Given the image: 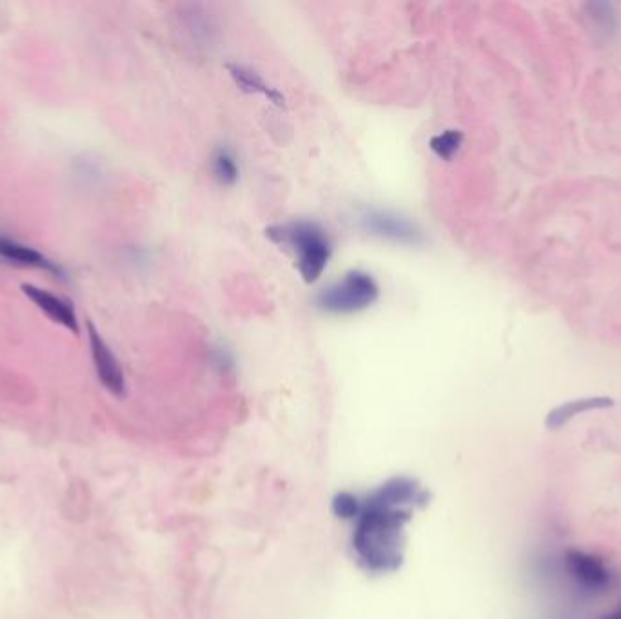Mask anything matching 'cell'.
<instances>
[{"label": "cell", "mask_w": 621, "mask_h": 619, "mask_svg": "<svg viewBox=\"0 0 621 619\" xmlns=\"http://www.w3.org/2000/svg\"><path fill=\"white\" fill-rule=\"evenodd\" d=\"M0 256L15 262V264H20V266L39 267V269H48L53 273H60L59 267L55 266L42 253H39L37 249L24 246L17 240H10L4 236H0Z\"/></svg>", "instance_id": "cell-10"}, {"label": "cell", "mask_w": 621, "mask_h": 619, "mask_svg": "<svg viewBox=\"0 0 621 619\" xmlns=\"http://www.w3.org/2000/svg\"><path fill=\"white\" fill-rule=\"evenodd\" d=\"M213 175L222 186H235L238 180L237 158L226 148H220L213 155Z\"/></svg>", "instance_id": "cell-11"}, {"label": "cell", "mask_w": 621, "mask_h": 619, "mask_svg": "<svg viewBox=\"0 0 621 619\" xmlns=\"http://www.w3.org/2000/svg\"><path fill=\"white\" fill-rule=\"evenodd\" d=\"M266 235L278 246L291 249L296 266L306 284L316 282L333 255V246L326 231L311 220H295L269 227Z\"/></svg>", "instance_id": "cell-2"}, {"label": "cell", "mask_w": 621, "mask_h": 619, "mask_svg": "<svg viewBox=\"0 0 621 619\" xmlns=\"http://www.w3.org/2000/svg\"><path fill=\"white\" fill-rule=\"evenodd\" d=\"M360 227L369 235L384 238L395 244H404V246L424 244L422 231L414 226L409 218L396 215L393 211L367 209L360 215Z\"/></svg>", "instance_id": "cell-4"}, {"label": "cell", "mask_w": 621, "mask_h": 619, "mask_svg": "<svg viewBox=\"0 0 621 619\" xmlns=\"http://www.w3.org/2000/svg\"><path fill=\"white\" fill-rule=\"evenodd\" d=\"M380 287L375 278L365 271H349L315 298L316 309L327 315H355L375 304Z\"/></svg>", "instance_id": "cell-3"}, {"label": "cell", "mask_w": 621, "mask_h": 619, "mask_svg": "<svg viewBox=\"0 0 621 619\" xmlns=\"http://www.w3.org/2000/svg\"><path fill=\"white\" fill-rule=\"evenodd\" d=\"M427 502V489L409 476H395L360 498L351 549L367 574L385 576L402 567L405 525Z\"/></svg>", "instance_id": "cell-1"}, {"label": "cell", "mask_w": 621, "mask_h": 619, "mask_svg": "<svg viewBox=\"0 0 621 619\" xmlns=\"http://www.w3.org/2000/svg\"><path fill=\"white\" fill-rule=\"evenodd\" d=\"M602 619H621V607L616 610V612H612V614H607V616H603Z\"/></svg>", "instance_id": "cell-15"}, {"label": "cell", "mask_w": 621, "mask_h": 619, "mask_svg": "<svg viewBox=\"0 0 621 619\" xmlns=\"http://www.w3.org/2000/svg\"><path fill=\"white\" fill-rule=\"evenodd\" d=\"M22 291H24V295L30 298L33 304L50 316L53 322H59L64 327H68L69 331H73L75 335L79 333L77 315H75V309L71 307L69 302L62 300L59 296L51 295V293L44 291V289L35 287V285L24 284L22 285Z\"/></svg>", "instance_id": "cell-7"}, {"label": "cell", "mask_w": 621, "mask_h": 619, "mask_svg": "<svg viewBox=\"0 0 621 619\" xmlns=\"http://www.w3.org/2000/svg\"><path fill=\"white\" fill-rule=\"evenodd\" d=\"M226 68L229 71V75L235 80V84L242 91L264 95L266 99L271 100L273 104L280 106V108L286 106V100L282 97V93H278L276 89L271 88L266 80L262 79V75L258 73L257 69L249 68V66H244V64H227Z\"/></svg>", "instance_id": "cell-9"}, {"label": "cell", "mask_w": 621, "mask_h": 619, "mask_svg": "<svg viewBox=\"0 0 621 619\" xmlns=\"http://www.w3.org/2000/svg\"><path fill=\"white\" fill-rule=\"evenodd\" d=\"M565 565L569 569L572 580L576 581L582 589L596 592V590L607 589L611 583V572L598 556L572 549L565 556Z\"/></svg>", "instance_id": "cell-6"}, {"label": "cell", "mask_w": 621, "mask_h": 619, "mask_svg": "<svg viewBox=\"0 0 621 619\" xmlns=\"http://www.w3.org/2000/svg\"><path fill=\"white\" fill-rule=\"evenodd\" d=\"M587 10H589V17L594 22V26L600 28V31H612L616 28V17H614L611 4L594 2L587 6Z\"/></svg>", "instance_id": "cell-13"}, {"label": "cell", "mask_w": 621, "mask_h": 619, "mask_svg": "<svg viewBox=\"0 0 621 619\" xmlns=\"http://www.w3.org/2000/svg\"><path fill=\"white\" fill-rule=\"evenodd\" d=\"M88 336L93 364L97 369L100 382L108 389L109 393L115 394V396H124L126 378H124V371L120 367L117 356L109 349V345L104 342V338L99 335V331L93 327V324H88Z\"/></svg>", "instance_id": "cell-5"}, {"label": "cell", "mask_w": 621, "mask_h": 619, "mask_svg": "<svg viewBox=\"0 0 621 619\" xmlns=\"http://www.w3.org/2000/svg\"><path fill=\"white\" fill-rule=\"evenodd\" d=\"M358 503H360V498L351 492L336 494L335 500H333V512H335L336 518L353 521L356 512H358Z\"/></svg>", "instance_id": "cell-14"}, {"label": "cell", "mask_w": 621, "mask_h": 619, "mask_svg": "<svg viewBox=\"0 0 621 619\" xmlns=\"http://www.w3.org/2000/svg\"><path fill=\"white\" fill-rule=\"evenodd\" d=\"M464 144V133L458 129H447L440 135H434L429 142V148L434 155L442 160H453Z\"/></svg>", "instance_id": "cell-12"}, {"label": "cell", "mask_w": 621, "mask_h": 619, "mask_svg": "<svg viewBox=\"0 0 621 619\" xmlns=\"http://www.w3.org/2000/svg\"><path fill=\"white\" fill-rule=\"evenodd\" d=\"M614 400L607 396H592V398H580V400H572V402L558 405L556 409H552L551 413L545 418V427L551 431L562 429L563 425L571 422L572 418H576L578 414L589 413V411H600L612 407Z\"/></svg>", "instance_id": "cell-8"}]
</instances>
